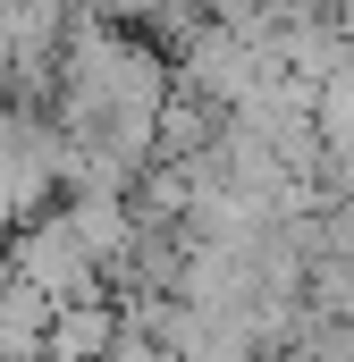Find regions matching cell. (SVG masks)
Wrapping results in <instances>:
<instances>
[{
  "instance_id": "1",
  "label": "cell",
  "mask_w": 354,
  "mask_h": 362,
  "mask_svg": "<svg viewBox=\"0 0 354 362\" xmlns=\"http://www.w3.org/2000/svg\"><path fill=\"white\" fill-rule=\"evenodd\" d=\"M17 278L59 312V303H85V295H101V270H93V253L76 245V228L51 211V219H25L17 228Z\"/></svg>"
},
{
  "instance_id": "2",
  "label": "cell",
  "mask_w": 354,
  "mask_h": 362,
  "mask_svg": "<svg viewBox=\"0 0 354 362\" xmlns=\"http://www.w3.org/2000/svg\"><path fill=\"white\" fill-rule=\"evenodd\" d=\"M93 17H110V25H161V34H194V25H185V0H93Z\"/></svg>"
},
{
  "instance_id": "3",
  "label": "cell",
  "mask_w": 354,
  "mask_h": 362,
  "mask_svg": "<svg viewBox=\"0 0 354 362\" xmlns=\"http://www.w3.org/2000/svg\"><path fill=\"white\" fill-rule=\"evenodd\" d=\"M321 160H329V185L354 202V144H346V152H321Z\"/></svg>"
}]
</instances>
